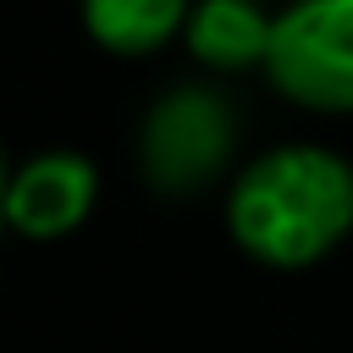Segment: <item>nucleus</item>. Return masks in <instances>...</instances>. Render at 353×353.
<instances>
[{
    "mask_svg": "<svg viewBox=\"0 0 353 353\" xmlns=\"http://www.w3.org/2000/svg\"><path fill=\"white\" fill-rule=\"evenodd\" d=\"M353 226V171L325 149H276L232 188V232L254 259L309 265Z\"/></svg>",
    "mask_w": 353,
    "mask_h": 353,
    "instance_id": "obj_1",
    "label": "nucleus"
},
{
    "mask_svg": "<svg viewBox=\"0 0 353 353\" xmlns=\"http://www.w3.org/2000/svg\"><path fill=\"white\" fill-rule=\"evenodd\" d=\"M270 77L309 110H353V0H298L270 39Z\"/></svg>",
    "mask_w": 353,
    "mask_h": 353,
    "instance_id": "obj_2",
    "label": "nucleus"
},
{
    "mask_svg": "<svg viewBox=\"0 0 353 353\" xmlns=\"http://www.w3.org/2000/svg\"><path fill=\"white\" fill-rule=\"evenodd\" d=\"M232 149V116L204 88H176L154 105L143 127V171L165 193H188L215 176Z\"/></svg>",
    "mask_w": 353,
    "mask_h": 353,
    "instance_id": "obj_3",
    "label": "nucleus"
},
{
    "mask_svg": "<svg viewBox=\"0 0 353 353\" xmlns=\"http://www.w3.org/2000/svg\"><path fill=\"white\" fill-rule=\"evenodd\" d=\"M94 204V165L77 154H39L6 188V221L28 237L72 232Z\"/></svg>",
    "mask_w": 353,
    "mask_h": 353,
    "instance_id": "obj_4",
    "label": "nucleus"
},
{
    "mask_svg": "<svg viewBox=\"0 0 353 353\" xmlns=\"http://www.w3.org/2000/svg\"><path fill=\"white\" fill-rule=\"evenodd\" d=\"M270 39H276V22H265L254 0H204L188 22L193 55L210 66H226V72L270 61Z\"/></svg>",
    "mask_w": 353,
    "mask_h": 353,
    "instance_id": "obj_5",
    "label": "nucleus"
},
{
    "mask_svg": "<svg viewBox=\"0 0 353 353\" xmlns=\"http://www.w3.org/2000/svg\"><path fill=\"white\" fill-rule=\"evenodd\" d=\"M182 6L188 0H83V22L105 50L143 55V50H154L176 33Z\"/></svg>",
    "mask_w": 353,
    "mask_h": 353,
    "instance_id": "obj_6",
    "label": "nucleus"
}]
</instances>
